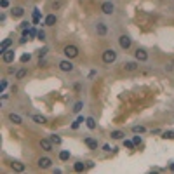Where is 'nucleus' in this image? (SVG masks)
<instances>
[{"label":"nucleus","instance_id":"12","mask_svg":"<svg viewBox=\"0 0 174 174\" xmlns=\"http://www.w3.org/2000/svg\"><path fill=\"white\" fill-rule=\"evenodd\" d=\"M11 14H12V17H21L25 14V9L23 7H14L12 11H11Z\"/></svg>","mask_w":174,"mask_h":174},{"label":"nucleus","instance_id":"19","mask_svg":"<svg viewBox=\"0 0 174 174\" xmlns=\"http://www.w3.org/2000/svg\"><path fill=\"white\" fill-rule=\"evenodd\" d=\"M85 124H87V127H89V129H96V120H94L92 117L85 118Z\"/></svg>","mask_w":174,"mask_h":174},{"label":"nucleus","instance_id":"33","mask_svg":"<svg viewBox=\"0 0 174 174\" xmlns=\"http://www.w3.org/2000/svg\"><path fill=\"white\" fill-rule=\"evenodd\" d=\"M133 141H134V145H141V136H134Z\"/></svg>","mask_w":174,"mask_h":174},{"label":"nucleus","instance_id":"2","mask_svg":"<svg viewBox=\"0 0 174 174\" xmlns=\"http://www.w3.org/2000/svg\"><path fill=\"white\" fill-rule=\"evenodd\" d=\"M63 52H64V56H66V58H70V59H72V58H77V56H78V49H77L75 46H66V47H64V51H63Z\"/></svg>","mask_w":174,"mask_h":174},{"label":"nucleus","instance_id":"29","mask_svg":"<svg viewBox=\"0 0 174 174\" xmlns=\"http://www.w3.org/2000/svg\"><path fill=\"white\" fill-rule=\"evenodd\" d=\"M51 141H52V143H54V145H59V143H61V138H59V136H56V134H54V136H51Z\"/></svg>","mask_w":174,"mask_h":174},{"label":"nucleus","instance_id":"11","mask_svg":"<svg viewBox=\"0 0 174 174\" xmlns=\"http://www.w3.org/2000/svg\"><path fill=\"white\" fill-rule=\"evenodd\" d=\"M96 31H98V35H106L108 28H106L104 23H98V25H96Z\"/></svg>","mask_w":174,"mask_h":174},{"label":"nucleus","instance_id":"25","mask_svg":"<svg viewBox=\"0 0 174 174\" xmlns=\"http://www.w3.org/2000/svg\"><path fill=\"white\" fill-rule=\"evenodd\" d=\"M51 7H52L54 11H56V9H61V7H63V2H61V0H54Z\"/></svg>","mask_w":174,"mask_h":174},{"label":"nucleus","instance_id":"37","mask_svg":"<svg viewBox=\"0 0 174 174\" xmlns=\"http://www.w3.org/2000/svg\"><path fill=\"white\" fill-rule=\"evenodd\" d=\"M35 35H38V33L35 31V28H31V30H30V37H35Z\"/></svg>","mask_w":174,"mask_h":174},{"label":"nucleus","instance_id":"32","mask_svg":"<svg viewBox=\"0 0 174 174\" xmlns=\"http://www.w3.org/2000/svg\"><path fill=\"white\" fill-rule=\"evenodd\" d=\"M37 37H38V40H46V31H42V30H40Z\"/></svg>","mask_w":174,"mask_h":174},{"label":"nucleus","instance_id":"3","mask_svg":"<svg viewBox=\"0 0 174 174\" xmlns=\"http://www.w3.org/2000/svg\"><path fill=\"white\" fill-rule=\"evenodd\" d=\"M37 164H38V167H40V169H49V167H51V164H52V160H51V159H47V157H40Z\"/></svg>","mask_w":174,"mask_h":174},{"label":"nucleus","instance_id":"40","mask_svg":"<svg viewBox=\"0 0 174 174\" xmlns=\"http://www.w3.org/2000/svg\"><path fill=\"white\" fill-rule=\"evenodd\" d=\"M171 171H174V164H171Z\"/></svg>","mask_w":174,"mask_h":174},{"label":"nucleus","instance_id":"7","mask_svg":"<svg viewBox=\"0 0 174 174\" xmlns=\"http://www.w3.org/2000/svg\"><path fill=\"white\" fill-rule=\"evenodd\" d=\"M59 70H61V72H72V70H73L72 61H61V63H59Z\"/></svg>","mask_w":174,"mask_h":174},{"label":"nucleus","instance_id":"26","mask_svg":"<svg viewBox=\"0 0 174 174\" xmlns=\"http://www.w3.org/2000/svg\"><path fill=\"white\" fill-rule=\"evenodd\" d=\"M133 130H134L136 134H141V133H145V127H143V125H134Z\"/></svg>","mask_w":174,"mask_h":174},{"label":"nucleus","instance_id":"21","mask_svg":"<svg viewBox=\"0 0 174 174\" xmlns=\"http://www.w3.org/2000/svg\"><path fill=\"white\" fill-rule=\"evenodd\" d=\"M112 138L113 139H122L124 138V133H122V130H112Z\"/></svg>","mask_w":174,"mask_h":174},{"label":"nucleus","instance_id":"9","mask_svg":"<svg viewBox=\"0 0 174 174\" xmlns=\"http://www.w3.org/2000/svg\"><path fill=\"white\" fill-rule=\"evenodd\" d=\"M56 21H58V17H56L54 14H49V16L46 17V21H43V25H46V26H54Z\"/></svg>","mask_w":174,"mask_h":174},{"label":"nucleus","instance_id":"6","mask_svg":"<svg viewBox=\"0 0 174 174\" xmlns=\"http://www.w3.org/2000/svg\"><path fill=\"white\" fill-rule=\"evenodd\" d=\"M14 58H16L14 51H5V52L2 54V61H4V63H12V61H14Z\"/></svg>","mask_w":174,"mask_h":174},{"label":"nucleus","instance_id":"16","mask_svg":"<svg viewBox=\"0 0 174 174\" xmlns=\"http://www.w3.org/2000/svg\"><path fill=\"white\" fill-rule=\"evenodd\" d=\"M85 145L89 146V148H98V141L92 139V138H85Z\"/></svg>","mask_w":174,"mask_h":174},{"label":"nucleus","instance_id":"13","mask_svg":"<svg viewBox=\"0 0 174 174\" xmlns=\"http://www.w3.org/2000/svg\"><path fill=\"white\" fill-rule=\"evenodd\" d=\"M11 43H12V40H11V38H5V40H4L2 43H0V52H2V54H4V52L7 51V47L11 46Z\"/></svg>","mask_w":174,"mask_h":174},{"label":"nucleus","instance_id":"1","mask_svg":"<svg viewBox=\"0 0 174 174\" xmlns=\"http://www.w3.org/2000/svg\"><path fill=\"white\" fill-rule=\"evenodd\" d=\"M117 59V52L113 51V49H106L104 52H103V61L106 63V64H110V63H113Z\"/></svg>","mask_w":174,"mask_h":174},{"label":"nucleus","instance_id":"39","mask_svg":"<svg viewBox=\"0 0 174 174\" xmlns=\"http://www.w3.org/2000/svg\"><path fill=\"white\" fill-rule=\"evenodd\" d=\"M78 125H80V122H78V120H77V122H73V125H72V127H73V129H77V127H78Z\"/></svg>","mask_w":174,"mask_h":174},{"label":"nucleus","instance_id":"17","mask_svg":"<svg viewBox=\"0 0 174 174\" xmlns=\"http://www.w3.org/2000/svg\"><path fill=\"white\" fill-rule=\"evenodd\" d=\"M68 159H70V151H68V150L59 151V160H63V162H64V160H68Z\"/></svg>","mask_w":174,"mask_h":174},{"label":"nucleus","instance_id":"14","mask_svg":"<svg viewBox=\"0 0 174 174\" xmlns=\"http://www.w3.org/2000/svg\"><path fill=\"white\" fill-rule=\"evenodd\" d=\"M11 167H12V171H16V172H23V171H25V165L21 164V162H12Z\"/></svg>","mask_w":174,"mask_h":174},{"label":"nucleus","instance_id":"28","mask_svg":"<svg viewBox=\"0 0 174 174\" xmlns=\"http://www.w3.org/2000/svg\"><path fill=\"white\" fill-rule=\"evenodd\" d=\"M162 138L164 139H171V138H174V133H172V130H165V133L162 134Z\"/></svg>","mask_w":174,"mask_h":174},{"label":"nucleus","instance_id":"15","mask_svg":"<svg viewBox=\"0 0 174 174\" xmlns=\"http://www.w3.org/2000/svg\"><path fill=\"white\" fill-rule=\"evenodd\" d=\"M124 66H125V70H127V72H134V70L138 68V64H136L134 61H129V63H125V64H124Z\"/></svg>","mask_w":174,"mask_h":174},{"label":"nucleus","instance_id":"27","mask_svg":"<svg viewBox=\"0 0 174 174\" xmlns=\"http://www.w3.org/2000/svg\"><path fill=\"white\" fill-rule=\"evenodd\" d=\"M82 106H84V103H82V101H78V103H75V106H73V112H75V113H78V112L82 110Z\"/></svg>","mask_w":174,"mask_h":174},{"label":"nucleus","instance_id":"8","mask_svg":"<svg viewBox=\"0 0 174 174\" xmlns=\"http://www.w3.org/2000/svg\"><path fill=\"white\" fill-rule=\"evenodd\" d=\"M52 145H54V143H52L51 139H40V148L46 150V151H51V150H52Z\"/></svg>","mask_w":174,"mask_h":174},{"label":"nucleus","instance_id":"35","mask_svg":"<svg viewBox=\"0 0 174 174\" xmlns=\"http://www.w3.org/2000/svg\"><path fill=\"white\" fill-rule=\"evenodd\" d=\"M0 5H2L4 9H5V7H9V0H0Z\"/></svg>","mask_w":174,"mask_h":174},{"label":"nucleus","instance_id":"36","mask_svg":"<svg viewBox=\"0 0 174 174\" xmlns=\"http://www.w3.org/2000/svg\"><path fill=\"white\" fill-rule=\"evenodd\" d=\"M7 87V80H2V84H0V91H5Z\"/></svg>","mask_w":174,"mask_h":174},{"label":"nucleus","instance_id":"10","mask_svg":"<svg viewBox=\"0 0 174 174\" xmlns=\"http://www.w3.org/2000/svg\"><path fill=\"white\" fill-rule=\"evenodd\" d=\"M136 59H138V61H146V59H148L146 51H145V49H138V51H136Z\"/></svg>","mask_w":174,"mask_h":174},{"label":"nucleus","instance_id":"20","mask_svg":"<svg viewBox=\"0 0 174 174\" xmlns=\"http://www.w3.org/2000/svg\"><path fill=\"white\" fill-rule=\"evenodd\" d=\"M31 118H33L37 124H46V122H47L46 117H42V115H31Z\"/></svg>","mask_w":174,"mask_h":174},{"label":"nucleus","instance_id":"24","mask_svg":"<svg viewBox=\"0 0 174 174\" xmlns=\"http://www.w3.org/2000/svg\"><path fill=\"white\" fill-rule=\"evenodd\" d=\"M38 21H40V11H38V9H35V11H33V23L37 25Z\"/></svg>","mask_w":174,"mask_h":174},{"label":"nucleus","instance_id":"5","mask_svg":"<svg viewBox=\"0 0 174 174\" xmlns=\"http://www.w3.org/2000/svg\"><path fill=\"white\" fill-rule=\"evenodd\" d=\"M118 43H120V47H122V49L127 51V49L130 47V38H129L127 35H122V37L118 38Z\"/></svg>","mask_w":174,"mask_h":174},{"label":"nucleus","instance_id":"18","mask_svg":"<svg viewBox=\"0 0 174 174\" xmlns=\"http://www.w3.org/2000/svg\"><path fill=\"white\" fill-rule=\"evenodd\" d=\"M85 167H87V164H84V162H77V164L73 165V169H75L77 172H82V171H84Z\"/></svg>","mask_w":174,"mask_h":174},{"label":"nucleus","instance_id":"38","mask_svg":"<svg viewBox=\"0 0 174 174\" xmlns=\"http://www.w3.org/2000/svg\"><path fill=\"white\" fill-rule=\"evenodd\" d=\"M21 28H23V30H26V28H28V21H25V23H21Z\"/></svg>","mask_w":174,"mask_h":174},{"label":"nucleus","instance_id":"31","mask_svg":"<svg viewBox=\"0 0 174 174\" xmlns=\"http://www.w3.org/2000/svg\"><path fill=\"white\" fill-rule=\"evenodd\" d=\"M25 75H26V70H19V72L16 73V77H17V78H23Z\"/></svg>","mask_w":174,"mask_h":174},{"label":"nucleus","instance_id":"34","mask_svg":"<svg viewBox=\"0 0 174 174\" xmlns=\"http://www.w3.org/2000/svg\"><path fill=\"white\" fill-rule=\"evenodd\" d=\"M46 54H47V49H46V47H43V49H40V51H38V56H40V58H43V56H46Z\"/></svg>","mask_w":174,"mask_h":174},{"label":"nucleus","instance_id":"22","mask_svg":"<svg viewBox=\"0 0 174 174\" xmlns=\"http://www.w3.org/2000/svg\"><path fill=\"white\" fill-rule=\"evenodd\" d=\"M9 120L14 122V124H21V117L16 115V113H11V115H9Z\"/></svg>","mask_w":174,"mask_h":174},{"label":"nucleus","instance_id":"23","mask_svg":"<svg viewBox=\"0 0 174 174\" xmlns=\"http://www.w3.org/2000/svg\"><path fill=\"white\" fill-rule=\"evenodd\" d=\"M124 146H125V148H129V150H133L136 145H134V141H133V139H124Z\"/></svg>","mask_w":174,"mask_h":174},{"label":"nucleus","instance_id":"4","mask_svg":"<svg viewBox=\"0 0 174 174\" xmlns=\"http://www.w3.org/2000/svg\"><path fill=\"white\" fill-rule=\"evenodd\" d=\"M101 11H103L104 14H113V12H115V5H113L112 2H104V4L101 5Z\"/></svg>","mask_w":174,"mask_h":174},{"label":"nucleus","instance_id":"30","mask_svg":"<svg viewBox=\"0 0 174 174\" xmlns=\"http://www.w3.org/2000/svg\"><path fill=\"white\" fill-rule=\"evenodd\" d=\"M31 59V56L30 54H23V56H21V61H23V63H28Z\"/></svg>","mask_w":174,"mask_h":174}]
</instances>
